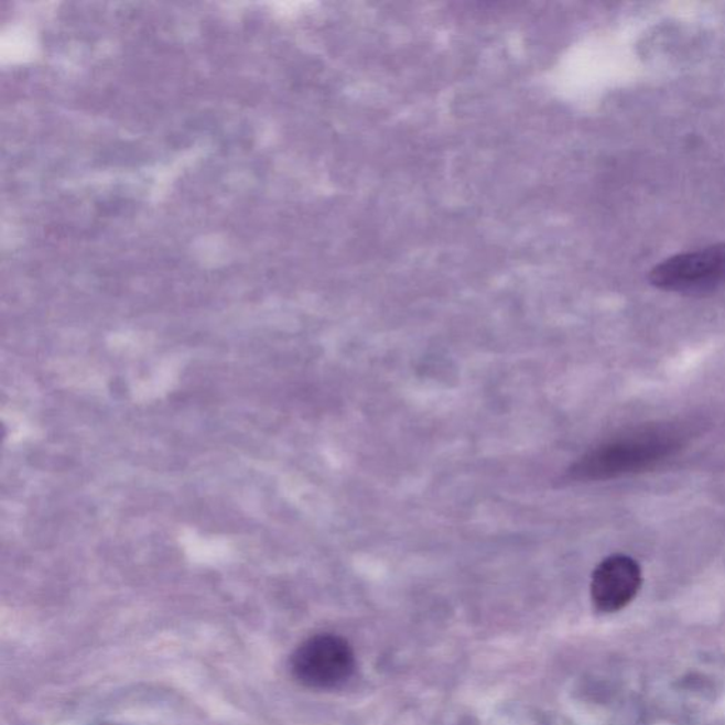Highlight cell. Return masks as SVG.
<instances>
[{
  "mask_svg": "<svg viewBox=\"0 0 725 725\" xmlns=\"http://www.w3.org/2000/svg\"><path fill=\"white\" fill-rule=\"evenodd\" d=\"M678 435L667 430H647L607 442L584 455L571 469L577 480H605L632 474L672 455Z\"/></svg>",
  "mask_w": 725,
  "mask_h": 725,
  "instance_id": "1",
  "label": "cell"
},
{
  "mask_svg": "<svg viewBox=\"0 0 725 725\" xmlns=\"http://www.w3.org/2000/svg\"><path fill=\"white\" fill-rule=\"evenodd\" d=\"M649 281L677 294H712L725 285V242L668 258L650 271Z\"/></svg>",
  "mask_w": 725,
  "mask_h": 725,
  "instance_id": "2",
  "label": "cell"
},
{
  "mask_svg": "<svg viewBox=\"0 0 725 725\" xmlns=\"http://www.w3.org/2000/svg\"><path fill=\"white\" fill-rule=\"evenodd\" d=\"M355 668L356 659L350 645L331 634L306 639L291 659L292 673L297 682L317 690L342 686L351 678Z\"/></svg>",
  "mask_w": 725,
  "mask_h": 725,
  "instance_id": "3",
  "label": "cell"
},
{
  "mask_svg": "<svg viewBox=\"0 0 725 725\" xmlns=\"http://www.w3.org/2000/svg\"><path fill=\"white\" fill-rule=\"evenodd\" d=\"M642 587V570L637 560L614 554L600 561L591 580V598L600 613H618L637 597Z\"/></svg>",
  "mask_w": 725,
  "mask_h": 725,
  "instance_id": "4",
  "label": "cell"
}]
</instances>
